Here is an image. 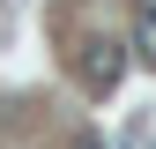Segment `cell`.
I'll list each match as a JSON object with an SVG mask.
<instances>
[{
	"instance_id": "cell-1",
	"label": "cell",
	"mask_w": 156,
	"mask_h": 149,
	"mask_svg": "<svg viewBox=\"0 0 156 149\" xmlns=\"http://www.w3.org/2000/svg\"><path fill=\"white\" fill-rule=\"evenodd\" d=\"M119 74H126V45L89 37V45H82V89H89V97H112V89H119Z\"/></svg>"
},
{
	"instance_id": "cell-2",
	"label": "cell",
	"mask_w": 156,
	"mask_h": 149,
	"mask_svg": "<svg viewBox=\"0 0 156 149\" xmlns=\"http://www.w3.org/2000/svg\"><path fill=\"white\" fill-rule=\"evenodd\" d=\"M126 52H141V60L156 67V8H141V23H134V45Z\"/></svg>"
},
{
	"instance_id": "cell-3",
	"label": "cell",
	"mask_w": 156,
	"mask_h": 149,
	"mask_svg": "<svg viewBox=\"0 0 156 149\" xmlns=\"http://www.w3.org/2000/svg\"><path fill=\"white\" fill-rule=\"evenodd\" d=\"M74 149H104V142H97V134H82V142H74Z\"/></svg>"
},
{
	"instance_id": "cell-4",
	"label": "cell",
	"mask_w": 156,
	"mask_h": 149,
	"mask_svg": "<svg viewBox=\"0 0 156 149\" xmlns=\"http://www.w3.org/2000/svg\"><path fill=\"white\" fill-rule=\"evenodd\" d=\"M134 8H156V0H134Z\"/></svg>"
}]
</instances>
